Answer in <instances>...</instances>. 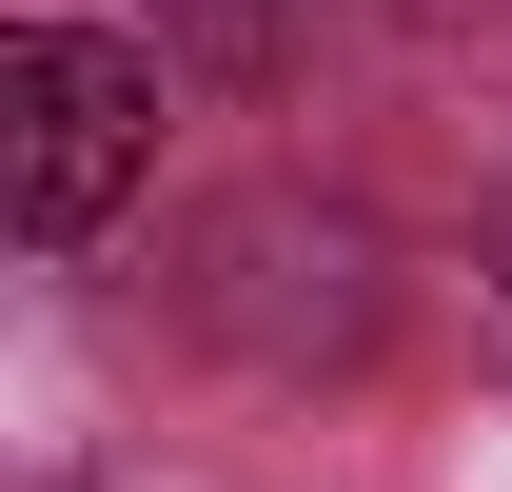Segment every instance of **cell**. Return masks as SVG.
<instances>
[{"mask_svg":"<svg viewBox=\"0 0 512 492\" xmlns=\"http://www.w3.org/2000/svg\"><path fill=\"white\" fill-rule=\"evenodd\" d=\"M197 40H217V60H296V20H316V0H178Z\"/></svg>","mask_w":512,"mask_h":492,"instance_id":"cell-2","label":"cell"},{"mask_svg":"<svg viewBox=\"0 0 512 492\" xmlns=\"http://www.w3.org/2000/svg\"><path fill=\"white\" fill-rule=\"evenodd\" d=\"M0 99H20V237L79 256V237L138 197V158H158V60H138V40L40 20V40L0 60Z\"/></svg>","mask_w":512,"mask_h":492,"instance_id":"cell-1","label":"cell"}]
</instances>
